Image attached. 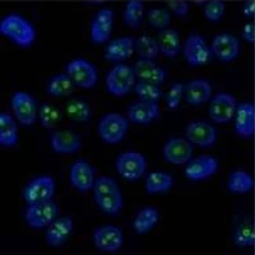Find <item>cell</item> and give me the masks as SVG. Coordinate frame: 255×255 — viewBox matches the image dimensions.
Masks as SVG:
<instances>
[{
	"label": "cell",
	"instance_id": "6da1fadb",
	"mask_svg": "<svg viewBox=\"0 0 255 255\" xmlns=\"http://www.w3.org/2000/svg\"><path fill=\"white\" fill-rule=\"evenodd\" d=\"M0 33L20 47H29L36 38L33 24L18 13H9L1 20Z\"/></svg>",
	"mask_w": 255,
	"mask_h": 255
},
{
	"label": "cell",
	"instance_id": "7a4b0ae2",
	"mask_svg": "<svg viewBox=\"0 0 255 255\" xmlns=\"http://www.w3.org/2000/svg\"><path fill=\"white\" fill-rule=\"evenodd\" d=\"M137 77L133 67L126 64H117L110 69L106 78L108 92L117 98L126 96L133 89Z\"/></svg>",
	"mask_w": 255,
	"mask_h": 255
},
{
	"label": "cell",
	"instance_id": "3957f363",
	"mask_svg": "<svg viewBox=\"0 0 255 255\" xmlns=\"http://www.w3.org/2000/svg\"><path fill=\"white\" fill-rule=\"evenodd\" d=\"M181 53L188 65L192 67L204 66L212 57L211 45L204 35L199 32H192L183 43Z\"/></svg>",
	"mask_w": 255,
	"mask_h": 255
},
{
	"label": "cell",
	"instance_id": "277c9868",
	"mask_svg": "<svg viewBox=\"0 0 255 255\" xmlns=\"http://www.w3.org/2000/svg\"><path fill=\"white\" fill-rule=\"evenodd\" d=\"M97 129L104 142L119 144L126 137L129 129V120L120 113H108L101 119Z\"/></svg>",
	"mask_w": 255,
	"mask_h": 255
},
{
	"label": "cell",
	"instance_id": "5b68a950",
	"mask_svg": "<svg viewBox=\"0 0 255 255\" xmlns=\"http://www.w3.org/2000/svg\"><path fill=\"white\" fill-rule=\"evenodd\" d=\"M65 72L76 87L82 89H91L98 83V71L96 66L84 58L71 60L65 66Z\"/></svg>",
	"mask_w": 255,
	"mask_h": 255
},
{
	"label": "cell",
	"instance_id": "8992f818",
	"mask_svg": "<svg viewBox=\"0 0 255 255\" xmlns=\"http://www.w3.org/2000/svg\"><path fill=\"white\" fill-rule=\"evenodd\" d=\"M148 166L147 159L143 154L128 151L119 155L116 161L117 173L124 179L135 181L142 178Z\"/></svg>",
	"mask_w": 255,
	"mask_h": 255
},
{
	"label": "cell",
	"instance_id": "52a82bcc",
	"mask_svg": "<svg viewBox=\"0 0 255 255\" xmlns=\"http://www.w3.org/2000/svg\"><path fill=\"white\" fill-rule=\"evenodd\" d=\"M238 105L237 98L230 93H218L209 102L210 118L217 124H229L233 121Z\"/></svg>",
	"mask_w": 255,
	"mask_h": 255
},
{
	"label": "cell",
	"instance_id": "ba28073f",
	"mask_svg": "<svg viewBox=\"0 0 255 255\" xmlns=\"http://www.w3.org/2000/svg\"><path fill=\"white\" fill-rule=\"evenodd\" d=\"M185 137L194 146L209 148L218 142V131L211 123L197 120L189 123L185 128Z\"/></svg>",
	"mask_w": 255,
	"mask_h": 255
},
{
	"label": "cell",
	"instance_id": "9c48e42d",
	"mask_svg": "<svg viewBox=\"0 0 255 255\" xmlns=\"http://www.w3.org/2000/svg\"><path fill=\"white\" fill-rule=\"evenodd\" d=\"M59 208L54 200L39 204L28 205L26 210V222L34 230L47 228L52 222L58 218Z\"/></svg>",
	"mask_w": 255,
	"mask_h": 255
},
{
	"label": "cell",
	"instance_id": "30bf717a",
	"mask_svg": "<svg viewBox=\"0 0 255 255\" xmlns=\"http://www.w3.org/2000/svg\"><path fill=\"white\" fill-rule=\"evenodd\" d=\"M55 181L49 175L39 176L30 181L23 192V198L27 205L39 204L54 200Z\"/></svg>",
	"mask_w": 255,
	"mask_h": 255
},
{
	"label": "cell",
	"instance_id": "8fae6325",
	"mask_svg": "<svg viewBox=\"0 0 255 255\" xmlns=\"http://www.w3.org/2000/svg\"><path fill=\"white\" fill-rule=\"evenodd\" d=\"M194 145L186 137H171L163 148L165 161L175 166L186 165L193 157Z\"/></svg>",
	"mask_w": 255,
	"mask_h": 255
},
{
	"label": "cell",
	"instance_id": "7c38bea8",
	"mask_svg": "<svg viewBox=\"0 0 255 255\" xmlns=\"http://www.w3.org/2000/svg\"><path fill=\"white\" fill-rule=\"evenodd\" d=\"M210 45L213 56L223 63L235 61L241 54V42L231 33L217 34Z\"/></svg>",
	"mask_w": 255,
	"mask_h": 255
},
{
	"label": "cell",
	"instance_id": "4fadbf2b",
	"mask_svg": "<svg viewBox=\"0 0 255 255\" xmlns=\"http://www.w3.org/2000/svg\"><path fill=\"white\" fill-rule=\"evenodd\" d=\"M11 106L15 117L20 124L32 126L35 124L39 110L33 96L24 91H17L12 96Z\"/></svg>",
	"mask_w": 255,
	"mask_h": 255
},
{
	"label": "cell",
	"instance_id": "5bb4252c",
	"mask_svg": "<svg viewBox=\"0 0 255 255\" xmlns=\"http://www.w3.org/2000/svg\"><path fill=\"white\" fill-rule=\"evenodd\" d=\"M114 26V12L109 8L98 10L91 20L90 36L95 44L107 43L110 39Z\"/></svg>",
	"mask_w": 255,
	"mask_h": 255
},
{
	"label": "cell",
	"instance_id": "9a60e30c",
	"mask_svg": "<svg viewBox=\"0 0 255 255\" xmlns=\"http://www.w3.org/2000/svg\"><path fill=\"white\" fill-rule=\"evenodd\" d=\"M219 168L218 159L211 155H201L192 158L185 165V175L192 181H201L211 178Z\"/></svg>",
	"mask_w": 255,
	"mask_h": 255
},
{
	"label": "cell",
	"instance_id": "2e32d148",
	"mask_svg": "<svg viewBox=\"0 0 255 255\" xmlns=\"http://www.w3.org/2000/svg\"><path fill=\"white\" fill-rule=\"evenodd\" d=\"M93 241L95 247L101 252L113 253L122 248L124 233L117 226H102L98 228L93 234Z\"/></svg>",
	"mask_w": 255,
	"mask_h": 255
},
{
	"label": "cell",
	"instance_id": "e0dca14e",
	"mask_svg": "<svg viewBox=\"0 0 255 255\" xmlns=\"http://www.w3.org/2000/svg\"><path fill=\"white\" fill-rule=\"evenodd\" d=\"M236 133L242 138H250L255 133V106L251 102L239 103L233 119Z\"/></svg>",
	"mask_w": 255,
	"mask_h": 255
},
{
	"label": "cell",
	"instance_id": "ac0fdd59",
	"mask_svg": "<svg viewBox=\"0 0 255 255\" xmlns=\"http://www.w3.org/2000/svg\"><path fill=\"white\" fill-rule=\"evenodd\" d=\"M159 102L140 100L130 105L128 110V119L138 125H148L160 117Z\"/></svg>",
	"mask_w": 255,
	"mask_h": 255
},
{
	"label": "cell",
	"instance_id": "d6986e66",
	"mask_svg": "<svg viewBox=\"0 0 255 255\" xmlns=\"http://www.w3.org/2000/svg\"><path fill=\"white\" fill-rule=\"evenodd\" d=\"M83 141L80 135L71 129L56 130L50 137V146L55 153L74 154L81 149Z\"/></svg>",
	"mask_w": 255,
	"mask_h": 255
},
{
	"label": "cell",
	"instance_id": "ffe728a7",
	"mask_svg": "<svg viewBox=\"0 0 255 255\" xmlns=\"http://www.w3.org/2000/svg\"><path fill=\"white\" fill-rule=\"evenodd\" d=\"M74 230V222L70 217L58 218L46 228L45 239L52 248H58L69 240Z\"/></svg>",
	"mask_w": 255,
	"mask_h": 255
},
{
	"label": "cell",
	"instance_id": "44dd1931",
	"mask_svg": "<svg viewBox=\"0 0 255 255\" xmlns=\"http://www.w3.org/2000/svg\"><path fill=\"white\" fill-rule=\"evenodd\" d=\"M71 185L76 190L85 192L91 190L95 184V170L87 161L80 159L73 163L69 174Z\"/></svg>",
	"mask_w": 255,
	"mask_h": 255
},
{
	"label": "cell",
	"instance_id": "7402d4cb",
	"mask_svg": "<svg viewBox=\"0 0 255 255\" xmlns=\"http://www.w3.org/2000/svg\"><path fill=\"white\" fill-rule=\"evenodd\" d=\"M135 52V39L132 36H121L110 41L105 50V58L113 63H121L131 58Z\"/></svg>",
	"mask_w": 255,
	"mask_h": 255
},
{
	"label": "cell",
	"instance_id": "603a6c76",
	"mask_svg": "<svg viewBox=\"0 0 255 255\" xmlns=\"http://www.w3.org/2000/svg\"><path fill=\"white\" fill-rule=\"evenodd\" d=\"M212 85L204 79H195L185 85V102L189 106H201L211 101L213 95Z\"/></svg>",
	"mask_w": 255,
	"mask_h": 255
},
{
	"label": "cell",
	"instance_id": "cb8c5ba5",
	"mask_svg": "<svg viewBox=\"0 0 255 255\" xmlns=\"http://www.w3.org/2000/svg\"><path fill=\"white\" fill-rule=\"evenodd\" d=\"M137 80L162 86L166 80V72L163 67L152 60L139 58L133 65Z\"/></svg>",
	"mask_w": 255,
	"mask_h": 255
},
{
	"label": "cell",
	"instance_id": "d4e9b609",
	"mask_svg": "<svg viewBox=\"0 0 255 255\" xmlns=\"http://www.w3.org/2000/svg\"><path fill=\"white\" fill-rule=\"evenodd\" d=\"M160 54L168 58L179 55L182 49L181 36L177 30L167 28L159 32L157 37Z\"/></svg>",
	"mask_w": 255,
	"mask_h": 255
},
{
	"label": "cell",
	"instance_id": "484cf974",
	"mask_svg": "<svg viewBox=\"0 0 255 255\" xmlns=\"http://www.w3.org/2000/svg\"><path fill=\"white\" fill-rule=\"evenodd\" d=\"M146 13L143 0H128L123 13V20L128 28L137 30L146 19Z\"/></svg>",
	"mask_w": 255,
	"mask_h": 255
},
{
	"label": "cell",
	"instance_id": "4316f807",
	"mask_svg": "<svg viewBox=\"0 0 255 255\" xmlns=\"http://www.w3.org/2000/svg\"><path fill=\"white\" fill-rule=\"evenodd\" d=\"M74 83L66 72L58 73L50 78L46 86V92L50 96L55 98H66L74 91Z\"/></svg>",
	"mask_w": 255,
	"mask_h": 255
},
{
	"label": "cell",
	"instance_id": "83f0119b",
	"mask_svg": "<svg viewBox=\"0 0 255 255\" xmlns=\"http://www.w3.org/2000/svg\"><path fill=\"white\" fill-rule=\"evenodd\" d=\"M233 241L239 248H249L255 245V226L251 219L244 218L236 226Z\"/></svg>",
	"mask_w": 255,
	"mask_h": 255
},
{
	"label": "cell",
	"instance_id": "f1b7e54d",
	"mask_svg": "<svg viewBox=\"0 0 255 255\" xmlns=\"http://www.w3.org/2000/svg\"><path fill=\"white\" fill-rule=\"evenodd\" d=\"M226 187L233 194H248L253 189L254 179L245 170H234L229 175Z\"/></svg>",
	"mask_w": 255,
	"mask_h": 255
},
{
	"label": "cell",
	"instance_id": "f546056e",
	"mask_svg": "<svg viewBox=\"0 0 255 255\" xmlns=\"http://www.w3.org/2000/svg\"><path fill=\"white\" fill-rule=\"evenodd\" d=\"M173 185L174 178L171 174L163 171H154L147 177L144 189L148 194H159L170 190Z\"/></svg>",
	"mask_w": 255,
	"mask_h": 255
},
{
	"label": "cell",
	"instance_id": "4dcf8cb0",
	"mask_svg": "<svg viewBox=\"0 0 255 255\" xmlns=\"http://www.w3.org/2000/svg\"><path fill=\"white\" fill-rule=\"evenodd\" d=\"M18 141V129L13 117L6 113H0V144L13 147Z\"/></svg>",
	"mask_w": 255,
	"mask_h": 255
},
{
	"label": "cell",
	"instance_id": "1f68e13d",
	"mask_svg": "<svg viewBox=\"0 0 255 255\" xmlns=\"http://www.w3.org/2000/svg\"><path fill=\"white\" fill-rule=\"evenodd\" d=\"M159 215L157 209L154 207H146L140 210L133 220V226L137 235H144L156 226Z\"/></svg>",
	"mask_w": 255,
	"mask_h": 255
},
{
	"label": "cell",
	"instance_id": "d6a6232c",
	"mask_svg": "<svg viewBox=\"0 0 255 255\" xmlns=\"http://www.w3.org/2000/svg\"><path fill=\"white\" fill-rule=\"evenodd\" d=\"M135 51L139 58L155 61L160 54L157 39L146 34L140 35L135 39Z\"/></svg>",
	"mask_w": 255,
	"mask_h": 255
},
{
	"label": "cell",
	"instance_id": "836d02e7",
	"mask_svg": "<svg viewBox=\"0 0 255 255\" xmlns=\"http://www.w3.org/2000/svg\"><path fill=\"white\" fill-rule=\"evenodd\" d=\"M65 113L72 121L77 123H87L92 117V109L87 102L72 98L66 104Z\"/></svg>",
	"mask_w": 255,
	"mask_h": 255
},
{
	"label": "cell",
	"instance_id": "e575fe53",
	"mask_svg": "<svg viewBox=\"0 0 255 255\" xmlns=\"http://www.w3.org/2000/svg\"><path fill=\"white\" fill-rule=\"evenodd\" d=\"M94 197L98 207L107 215H117L124 207V197L121 191Z\"/></svg>",
	"mask_w": 255,
	"mask_h": 255
},
{
	"label": "cell",
	"instance_id": "d590c367",
	"mask_svg": "<svg viewBox=\"0 0 255 255\" xmlns=\"http://www.w3.org/2000/svg\"><path fill=\"white\" fill-rule=\"evenodd\" d=\"M38 117L41 126L45 129H54L58 126L61 120L59 109L53 104L43 102L39 106Z\"/></svg>",
	"mask_w": 255,
	"mask_h": 255
},
{
	"label": "cell",
	"instance_id": "8d00e7d4",
	"mask_svg": "<svg viewBox=\"0 0 255 255\" xmlns=\"http://www.w3.org/2000/svg\"><path fill=\"white\" fill-rule=\"evenodd\" d=\"M146 20L151 28L160 32L169 28L172 20V13L165 8H152L147 11Z\"/></svg>",
	"mask_w": 255,
	"mask_h": 255
},
{
	"label": "cell",
	"instance_id": "74e56055",
	"mask_svg": "<svg viewBox=\"0 0 255 255\" xmlns=\"http://www.w3.org/2000/svg\"><path fill=\"white\" fill-rule=\"evenodd\" d=\"M133 90L140 100L159 102L163 97V90L161 86L155 85L153 83L137 80Z\"/></svg>",
	"mask_w": 255,
	"mask_h": 255
},
{
	"label": "cell",
	"instance_id": "f35d334b",
	"mask_svg": "<svg viewBox=\"0 0 255 255\" xmlns=\"http://www.w3.org/2000/svg\"><path fill=\"white\" fill-rule=\"evenodd\" d=\"M226 2L225 0H206L203 5V14L207 21L218 23L225 17Z\"/></svg>",
	"mask_w": 255,
	"mask_h": 255
},
{
	"label": "cell",
	"instance_id": "ab89813d",
	"mask_svg": "<svg viewBox=\"0 0 255 255\" xmlns=\"http://www.w3.org/2000/svg\"><path fill=\"white\" fill-rule=\"evenodd\" d=\"M92 190L94 196H98L118 192L121 189L114 178L109 176H102L95 179Z\"/></svg>",
	"mask_w": 255,
	"mask_h": 255
},
{
	"label": "cell",
	"instance_id": "60d3db41",
	"mask_svg": "<svg viewBox=\"0 0 255 255\" xmlns=\"http://www.w3.org/2000/svg\"><path fill=\"white\" fill-rule=\"evenodd\" d=\"M185 97V85L181 83H175L170 87L166 95V106L171 110H176L181 105Z\"/></svg>",
	"mask_w": 255,
	"mask_h": 255
},
{
	"label": "cell",
	"instance_id": "b9f144b4",
	"mask_svg": "<svg viewBox=\"0 0 255 255\" xmlns=\"http://www.w3.org/2000/svg\"><path fill=\"white\" fill-rule=\"evenodd\" d=\"M167 9L178 18L185 19L190 13V2L188 0H169Z\"/></svg>",
	"mask_w": 255,
	"mask_h": 255
},
{
	"label": "cell",
	"instance_id": "7bdbcfd3",
	"mask_svg": "<svg viewBox=\"0 0 255 255\" xmlns=\"http://www.w3.org/2000/svg\"><path fill=\"white\" fill-rule=\"evenodd\" d=\"M242 37L246 43H255V24L254 23H248L244 25L242 31Z\"/></svg>",
	"mask_w": 255,
	"mask_h": 255
},
{
	"label": "cell",
	"instance_id": "ee69618b",
	"mask_svg": "<svg viewBox=\"0 0 255 255\" xmlns=\"http://www.w3.org/2000/svg\"><path fill=\"white\" fill-rule=\"evenodd\" d=\"M244 13L248 17H252L255 14V1L248 0L244 6Z\"/></svg>",
	"mask_w": 255,
	"mask_h": 255
}]
</instances>
